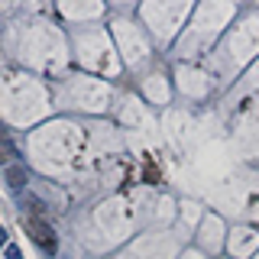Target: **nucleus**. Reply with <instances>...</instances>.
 <instances>
[{"label": "nucleus", "mask_w": 259, "mask_h": 259, "mask_svg": "<svg viewBox=\"0 0 259 259\" xmlns=\"http://www.w3.org/2000/svg\"><path fill=\"white\" fill-rule=\"evenodd\" d=\"M4 178H7V185H10L13 191H20L23 185L29 182V175H26V168H23V165H7L4 168Z\"/></svg>", "instance_id": "f03ea898"}, {"label": "nucleus", "mask_w": 259, "mask_h": 259, "mask_svg": "<svg viewBox=\"0 0 259 259\" xmlns=\"http://www.w3.org/2000/svg\"><path fill=\"white\" fill-rule=\"evenodd\" d=\"M146 178H149V185H156V182H159V172H152V168H146Z\"/></svg>", "instance_id": "423d86ee"}, {"label": "nucleus", "mask_w": 259, "mask_h": 259, "mask_svg": "<svg viewBox=\"0 0 259 259\" xmlns=\"http://www.w3.org/2000/svg\"><path fill=\"white\" fill-rule=\"evenodd\" d=\"M26 204H29V210H32V217H42V214H46L42 201H36V198H26Z\"/></svg>", "instance_id": "7ed1b4c3"}, {"label": "nucleus", "mask_w": 259, "mask_h": 259, "mask_svg": "<svg viewBox=\"0 0 259 259\" xmlns=\"http://www.w3.org/2000/svg\"><path fill=\"white\" fill-rule=\"evenodd\" d=\"M4 152H7V156H16V149H13V143H10V136H7V133H4Z\"/></svg>", "instance_id": "39448f33"}, {"label": "nucleus", "mask_w": 259, "mask_h": 259, "mask_svg": "<svg viewBox=\"0 0 259 259\" xmlns=\"http://www.w3.org/2000/svg\"><path fill=\"white\" fill-rule=\"evenodd\" d=\"M4 256H7V259H23V256H20V249H16L13 243H7V253H4Z\"/></svg>", "instance_id": "20e7f679"}, {"label": "nucleus", "mask_w": 259, "mask_h": 259, "mask_svg": "<svg viewBox=\"0 0 259 259\" xmlns=\"http://www.w3.org/2000/svg\"><path fill=\"white\" fill-rule=\"evenodd\" d=\"M26 233L46 249V253H55V249H59V240H55L52 227H49L42 217H26Z\"/></svg>", "instance_id": "f257e3e1"}]
</instances>
